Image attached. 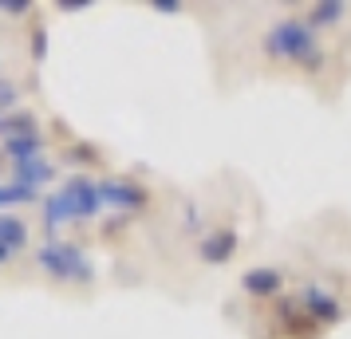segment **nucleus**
<instances>
[{
  "label": "nucleus",
  "instance_id": "obj_1",
  "mask_svg": "<svg viewBox=\"0 0 351 339\" xmlns=\"http://www.w3.org/2000/svg\"><path fill=\"white\" fill-rule=\"evenodd\" d=\"M269 51L280 60H296V64H312L316 60V40L300 20H285L269 32Z\"/></svg>",
  "mask_w": 351,
  "mask_h": 339
},
{
  "label": "nucleus",
  "instance_id": "obj_2",
  "mask_svg": "<svg viewBox=\"0 0 351 339\" xmlns=\"http://www.w3.org/2000/svg\"><path fill=\"white\" fill-rule=\"evenodd\" d=\"M40 264L56 276H87V260L80 257V249H71V244H48L44 253H40Z\"/></svg>",
  "mask_w": 351,
  "mask_h": 339
},
{
  "label": "nucleus",
  "instance_id": "obj_3",
  "mask_svg": "<svg viewBox=\"0 0 351 339\" xmlns=\"http://www.w3.org/2000/svg\"><path fill=\"white\" fill-rule=\"evenodd\" d=\"M67 197H71V210H75V217H87V213H95L99 210V201H103V190H95L87 178H75V181H67Z\"/></svg>",
  "mask_w": 351,
  "mask_h": 339
},
{
  "label": "nucleus",
  "instance_id": "obj_4",
  "mask_svg": "<svg viewBox=\"0 0 351 339\" xmlns=\"http://www.w3.org/2000/svg\"><path fill=\"white\" fill-rule=\"evenodd\" d=\"M245 288L256 292V296H269V292L280 288V276L269 273V268H261V273H249V276H245Z\"/></svg>",
  "mask_w": 351,
  "mask_h": 339
},
{
  "label": "nucleus",
  "instance_id": "obj_5",
  "mask_svg": "<svg viewBox=\"0 0 351 339\" xmlns=\"http://www.w3.org/2000/svg\"><path fill=\"white\" fill-rule=\"evenodd\" d=\"M304 307H308V312H319L324 320H335V316H339V307H335L328 296H319V292H304Z\"/></svg>",
  "mask_w": 351,
  "mask_h": 339
},
{
  "label": "nucleus",
  "instance_id": "obj_6",
  "mask_svg": "<svg viewBox=\"0 0 351 339\" xmlns=\"http://www.w3.org/2000/svg\"><path fill=\"white\" fill-rule=\"evenodd\" d=\"M24 241V225H20L16 217H0V244L4 249H16Z\"/></svg>",
  "mask_w": 351,
  "mask_h": 339
},
{
  "label": "nucleus",
  "instance_id": "obj_7",
  "mask_svg": "<svg viewBox=\"0 0 351 339\" xmlns=\"http://www.w3.org/2000/svg\"><path fill=\"white\" fill-rule=\"evenodd\" d=\"M229 253H233V233H217V241H206V249H202L206 260H225Z\"/></svg>",
  "mask_w": 351,
  "mask_h": 339
},
{
  "label": "nucleus",
  "instance_id": "obj_8",
  "mask_svg": "<svg viewBox=\"0 0 351 339\" xmlns=\"http://www.w3.org/2000/svg\"><path fill=\"white\" fill-rule=\"evenodd\" d=\"M20 178H24V181H48L51 170H48V166H40V162H32V166L24 162V166H20Z\"/></svg>",
  "mask_w": 351,
  "mask_h": 339
},
{
  "label": "nucleus",
  "instance_id": "obj_9",
  "mask_svg": "<svg viewBox=\"0 0 351 339\" xmlns=\"http://www.w3.org/2000/svg\"><path fill=\"white\" fill-rule=\"evenodd\" d=\"M32 197V186H0V201H24Z\"/></svg>",
  "mask_w": 351,
  "mask_h": 339
},
{
  "label": "nucleus",
  "instance_id": "obj_10",
  "mask_svg": "<svg viewBox=\"0 0 351 339\" xmlns=\"http://www.w3.org/2000/svg\"><path fill=\"white\" fill-rule=\"evenodd\" d=\"M339 12H343L339 4H316V8H312V24H324V20H335Z\"/></svg>",
  "mask_w": 351,
  "mask_h": 339
},
{
  "label": "nucleus",
  "instance_id": "obj_11",
  "mask_svg": "<svg viewBox=\"0 0 351 339\" xmlns=\"http://www.w3.org/2000/svg\"><path fill=\"white\" fill-rule=\"evenodd\" d=\"M36 138H12V142H8V150H12V154H16V158H24V154H36Z\"/></svg>",
  "mask_w": 351,
  "mask_h": 339
},
{
  "label": "nucleus",
  "instance_id": "obj_12",
  "mask_svg": "<svg viewBox=\"0 0 351 339\" xmlns=\"http://www.w3.org/2000/svg\"><path fill=\"white\" fill-rule=\"evenodd\" d=\"M4 257H8V249H4V244H0V260H4Z\"/></svg>",
  "mask_w": 351,
  "mask_h": 339
}]
</instances>
